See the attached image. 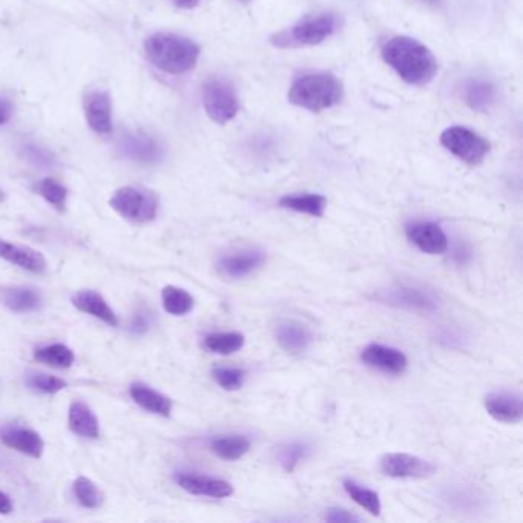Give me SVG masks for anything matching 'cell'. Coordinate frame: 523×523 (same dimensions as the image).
Segmentation results:
<instances>
[{
	"mask_svg": "<svg viewBox=\"0 0 523 523\" xmlns=\"http://www.w3.org/2000/svg\"><path fill=\"white\" fill-rule=\"evenodd\" d=\"M485 410L491 418L502 424H517L523 418V402L514 392H493L485 396Z\"/></svg>",
	"mask_w": 523,
	"mask_h": 523,
	"instance_id": "cell-16",
	"label": "cell"
},
{
	"mask_svg": "<svg viewBox=\"0 0 523 523\" xmlns=\"http://www.w3.org/2000/svg\"><path fill=\"white\" fill-rule=\"evenodd\" d=\"M5 306L16 313H30L39 309L42 304V297L36 289L31 287H11L5 289L2 295Z\"/></svg>",
	"mask_w": 523,
	"mask_h": 523,
	"instance_id": "cell-26",
	"label": "cell"
},
{
	"mask_svg": "<svg viewBox=\"0 0 523 523\" xmlns=\"http://www.w3.org/2000/svg\"><path fill=\"white\" fill-rule=\"evenodd\" d=\"M344 99V86L329 73L306 74L298 77L289 89V102L310 112L339 105Z\"/></svg>",
	"mask_w": 523,
	"mask_h": 523,
	"instance_id": "cell-3",
	"label": "cell"
},
{
	"mask_svg": "<svg viewBox=\"0 0 523 523\" xmlns=\"http://www.w3.org/2000/svg\"><path fill=\"white\" fill-rule=\"evenodd\" d=\"M178 8H183V10H192V8L197 7L200 4V0H172Z\"/></svg>",
	"mask_w": 523,
	"mask_h": 523,
	"instance_id": "cell-41",
	"label": "cell"
},
{
	"mask_svg": "<svg viewBox=\"0 0 523 523\" xmlns=\"http://www.w3.org/2000/svg\"><path fill=\"white\" fill-rule=\"evenodd\" d=\"M175 481L183 490L194 496L226 499L234 494V487L229 482L218 479V477L206 476V474L178 473Z\"/></svg>",
	"mask_w": 523,
	"mask_h": 523,
	"instance_id": "cell-14",
	"label": "cell"
},
{
	"mask_svg": "<svg viewBox=\"0 0 523 523\" xmlns=\"http://www.w3.org/2000/svg\"><path fill=\"white\" fill-rule=\"evenodd\" d=\"M73 304L80 312L94 316V318L103 321L108 326H119L116 312L109 307L105 298L100 293L94 292V290H82V292L76 293L73 298Z\"/></svg>",
	"mask_w": 523,
	"mask_h": 523,
	"instance_id": "cell-21",
	"label": "cell"
},
{
	"mask_svg": "<svg viewBox=\"0 0 523 523\" xmlns=\"http://www.w3.org/2000/svg\"><path fill=\"white\" fill-rule=\"evenodd\" d=\"M129 395L135 404L142 407L146 412L154 413V415L165 416L169 418L172 413V401L163 393L157 392L149 385L142 384V382H134L129 387Z\"/></svg>",
	"mask_w": 523,
	"mask_h": 523,
	"instance_id": "cell-20",
	"label": "cell"
},
{
	"mask_svg": "<svg viewBox=\"0 0 523 523\" xmlns=\"http://www.w3.org/2000/svg\"><path fill=\"white\" fill-rule=\"evenodd\" d=\"M149 62L169 74L188 73L197 65L200 48L192 40L177 34H154L145 43Z\"/></svg>",
	"mask_w": 523,
	"mask_h": 523,
	"instance_id": "cell-2",
	"label": "cell"
},
{
	"mask_svg": "<svg viewBox=\"0 0 523 523\" xmlns=\"http://www.w3.org/2000/svg\"><path fill=\"white\" fill-rule=\"evenodd\" d=\"M405 235L413 246L428 255H442L448 250L444 229L435 221H415L405 226Z\"/></svg>",
	"mask_w": 523,
	"mask_h": 523,
	"instance_id": "cell-11",
	"label": "cell"
},
{
	"mask_svg": "<svg viewBox=\"0 0 523 523\" xmlns=\"http://www.w3.org/2000/svg\"><path fill=\"white\" fill-rule=\"evenodd\" d=\"M149 329V321L148 318H146V315H142V313H139V315L134 316V320H132L131 323V330L134 333H145L146 330Z\"/></svg>",
	"mask_w": 523,
	"mask_h": 523,
	"instance_id": "cell-39",
	"label": "cell"
},
{
	"mask_svg": "<svg viewBox=\"0 0 523 523\" xmlns=\"http://www.w3.org/2000/svg\"><path fill=\"white\" fill-rule=\"evenodd\" d=\"M312 454V447L307 442H286L275 451L278 465L286 473H293Z\"/></svg>",
	"mask_w": 523,
	"mask_h": 523,
	"instance_id": "cell-27",
	"label": "cell"
},
{
	"mask_svg": "<svg viewBox=\"0 0 523 523\" xmlns=\"http://www.w3.org/2000/svg\"><path fill=\"white\" fill-rule=\"evenodd\" d=\"M266 252L258 247H243L220 255L217 270L229 280H243L255 274L266 263Z\"/></svg>",
	"mask_w": 523,
	"mask_h": 523,
	"instance_id": "cell-8",
	"label": "cell"
},
{
	"mask_svg": "<svg viewBox=\"0 0 523 523\" xmlns=\"http://www.w3.org/2000/svg\"><path fill=\"white\" fill-rule=\"evenodd\" d=\"M68 425H70V430L73 433L82 436V438L99 439V419L94 415L93 410L88 405L83 404V402L76 401L70 405Z\"/></svg>",
	"mask_w": 523,
	"mask_h": 523,
	"instance_id": "cell-23",
	"label": "cell"
},
{
	"mask_svg": "<svg viewBox=\"0 0 523 523\" xmlns=\"http://www.w3.org/2000/svg\"><path fill=\"white\" fill-rule=\"evenodd\" d=\"M280 206L298 214L321 218L326 212L327 198L320 194H292L280 198Z\"/></svg>",
	"mask_w": 523,
	"mask_h": 523,
	"instance_id": "cell-24",
	"label": "cell"
},
{
	"mask_svg": "<svg viewBox=\"0 0 523 523\" xmlns=\"http://www.w3.org/2000/svg\"><path fill=\"white\" fill-rule=\"evenodd\" d=\"M0 258L20 269L28 270L31 274H42L43 270L47 269V261L36 249L19 246L2 238H0Z\"/></svg>",
	"mask_w": 523,
	"mask_h": 523,
	"instance_id": "cell-18",
	"label": "cell"
},
{
	"mask_svg": "<svg viewBox=\"0 0 523 523\" xmlns=\"http://www.w3.org/2000/svg\"><path fill=\"white\" fill-rule=\"evenodd\" d=\"M441 143L454 157L471 166L482 163L491 148L484 137L462 126L445 129L441 135Z\"/></svg>",
	"mask_w": 523,
	"mask_h": 523,
	"instance_id": "cell-7",
	"label": "cell"
},
{
	"mask_svg": "<svg viewBox=\"0 0 523 523\" xmlns=\"http://www.w3.org/2000/svg\"><path fill=\"white\" fill-rule=\"evenodd\" d=\"M362 364L387 375H402L407 370L408 359L404 352L384 344H370L361 352Z\"/></svg>",
	"mask_w": 523,
	"mask_h": 523,
	"instance_id": "cell-12",
	"label": "cell"
},
{
	"mask_svg": "<svg viewBox=\"0 0 523 523\" xmlns=\"http://www.w3.org/2000/svg\"><path fill=\"white\" fill-rule=\"evenodd\" d=\"M246 339L238 332H218L204 338V347L217 355H234L243 349Z\"/></svg>",
	"mask_w": 523,
	"mask_h": 523,
	"instance_id": "cell-28",
	"label": "cell"
},
{
	"mask_svg": "<svg viewBox=\"0 0 523 523\" xmlns=\"http://www.w3.org/2000/svg\"><path fill=\"white\" fill-rule=\"evenodd\" d=\"M74 494H76L77 502L82 507L89 508V510H96L102 505V493H100L97 485L94 484L88 477H77L74 482Z\"/></svg>",
	"mask_w": 523,
	"mask_h": 523,
	"instance_id": "cell-32",
	"label": "cell"
},
{
	"mask_svg": "<svg viewBox=\"0 0 523 523\" xmlns=\"http://www.w3.org/2000/svg\"><path fill=\"white\" fill-rule=\"evenodd\" d=\"M37 192L42 195L48 203L53 204L57 211L65 209L66 198H68V191L65 186L60 185L59 181L53 178H43L37 185Z\"/></svg>",
	"mask_w": 523,
	"mask_h": 523,
	"instance_id": "cell-34",
	"label": "cell"
},
{
	"mask_svg": "<svg viewBox=\"0 0 523 523\" xmlns=\"http://www.w3.org/2000/svg\"><path fill=\"white\" fill-rule=\"evenodd\" d=\"M163 307L174 316L188 315L194 309V298L191 293L180 287L166 286L162 292Z\"/></svg>",
	"mask_w": 523,
	"mask_h": 523,
	"instance_id": "cell-30",
	"label": "cell"
},
{
	"mask_svg": "<svg viewBox=\"0 0 523 523\" xmlns=\"http://www.w3.org/2000/svg\"><path fill=\"white\" fill-rule=\"evenodd\" d=\"M324 520L330 523H350L359 522L361 519L350 511L344 510V508H329L324 513Z\"/></svg>",
	"mask_w": 523,
	"mask_h": 523,
	"instance_id": "cell-37",
	"label": "cell"
},
{
	"mask_svg": "<svg viewBox=\"0 0 523 523\" xmlns=\"http://www.w3.org/2000/svg\"><path fill=\"white\" fill-rule=\"evenodd\" d=\"M2 442L11 450L27 454L30 458L39 459L45 450V442L37 431L31 428H8L2 433Z\"/></svg>",
	"mask_w": 523,
	"mask_h": 523,
	"instance_id": "cell-19",
	"label": "cell"
},
{
	"mask_svg": "<svg viewBox=\"0 0 523 523\" xmlns=\"http://www.w3.org/2000/svg\"><path fill=\"white\" fill-rule=\"evenodd\" d=\"M24 157L27 158L31 165L40 169L53 168L54 157L47 149L40 148L36 145H27L24 148Z\"/></svg>",
	"mask_w": 523,
	"mask_h": 523,
	"instance_id": "cell-36",
	"label": "cell"
},
{
	"mask_svg": "<svg viewBox=\"0 0 523 523\" xmlns=\"http://www.w3.org/2000/svg\"><path fill=\"white\" fill-rule=\"evenodd\" d=\"M111 208L126 220L134 223H149L158 214V198L148 189L126 186L112 195Z\"/></svg>",
	"mask_w": 523,
	"mask_h": 523,
	"instance_id": "cell-6",
	"label": "cell"
},
{
	"mask_svg": "<svg viewBox=\"0 0 523 523\" xmlns=\"http://www.w3.org/2000/svg\"><path fill=\"white\" fill-rule=\"evenodd\" d=\"M209 447L218 458L232 462L238 461L243 458L244 454L249 453L250 441L244 435H223L212 439Z\"/></svg>",
	"mask_w": 523,
	"mask_h": 523,
	"instance_id": "cell-25",
	"label": "cell"
},
{
	"mask_svg": "<svg viewBox=\"0 0 523 523\" xmlns=\"http://www.w3.org/2000/svg\"><path fill=\"white\" fill-rule=\"evenodd\" d=\"M341 27L343 19L336 13L304 17L290 30L277 34L272 43L280 48L315 47L332 37Z\"/></svg>",
	"mask_w": 523,
	"mask_h": 523,
	"instance_id": "cell-4",
	"label": "cell"
},
{
	"mask_svg": "<svg viewBox=\"0 0 523 523\" xmlns=\"http://www.w3.org/2000/svg\"><path fill=\"white\" fill-rule=\"evenodd\" d=\"M343 487L346 493L349 494L350 499H352L355 504H358L359 507L369 511L372 516H379V514H381V499H379V494L376 493V491L362 487V485H358L355 481H350V479H346V481L343 482Z\"/></svg>",
	"mask_w": 523,
	"mask_h": 523,
	"instance_id": "cell-31",
	"label": "cell"
},
{
	"mask_svg": "<svg viewBox=\"0 0 523 523\" xmlns=\"http://www.w3.org/2000/svg\"><path fill=\"white\" fill-rule=\"evenodd\" d=\"M238 2H250V0H238Z\"/></svg>",
	"mask_w": 523,
	"mask_h": 523,
	"instance_id": "cell-44",
	"label": "cell"
},
{
	"mask_svg": "<svg viewBox=\"0 0 523 523\" xmlns=\"http://www.w3.org/2000/svg\"><path fill=\"white\" fill-rule=\"evenodd\" d=\"M120 152L140 165H155L163 157L162 146L143 132H128L120 140Z\"/></svg>",
	"mask_w": 523,
	"mask_h": 523,
	"instance_id": "cell-13",
	"label": "cell"
},
{
	"mask_svg": "<svg viewBox=\"0 0 523 523\" xmlns=\"http://www.w3.org/2000/svg\"><path fill=\"white\" fill-rule=\"evenodd\" d=\"M83 108L86 122L97 134L108 135L112 131V106L108 94L91 91L86 94Z\"/></svg>",
	"mask_w": 523,
	"mask_h": 523,
	"instance_id": "cell-17",
	"label": "cell"
},
{
	"mask_svg": "<svg viewBox=\"0 0 523 523\" xmlns=\"http://www.w3.org/2000/svg\"><path fill=\"white\" fill-rule=\"evenodd\" d=\"M462 97L473 111L487 112L496 102V86L490 80L476 77L465 82Z\"/></svg>",
	"mask_w": 523,
	"mask_h": 523,
	"instance_id": "cell-22",
	"label": "cell"
},
{
	"mask_svg": "<svg viewBox=\"0 0 523 523\" xmlns=\"http://www.w3.org/2000/svg\"><path fill=\"white\" fill-rule=\"evenodd\" d=\"M212 376L221 389L227 390V392H237L243 387L247 373L246 370L238 369V367H217L212 370Z\"/></svg>",
	"mask_w": 523,
	"mask_h": 523,
	"instance_id": "cell-33",
	"label": "cell"
},
{
	"mask_svg": "<svg viewBox=\"0 0 523 523\" xmlns=\"http://www.w3.org/2000/svg\"><path fill=\"white\" fill-rule=\"evenodd\" d=\"M278 346L284 352L301 355L307 352L313 344V333L306 324L297 320H280L274 329Z\"/></svg>",
	"mask_w": 523,
	"mask_h": 523,
	"instance_id": "cell-15",
	"label": "cell"
},
{
	"mask_svg": "<svg viewBox=\"0 0 523 523\" xmlns=\"http://www.w3.org/2000/svg\"><path fill=\"white\" fill-rule=\"evenodd\" d=\"M203 106L212 122L226 125L240 111L237 91L229 80L214 77L203 85Z\"/></svg>",
	"mask_w": 523,
	"mask_h": 523,
	"instance_id": "cell-5",
	"label": "cell"
},
{
	"mask_svg": "<svg viewBox=\"0 0 523 523\" xmlns=\"http://www.w3.org/2000/svg\"><path fill=\"white\" fill-rule=\"evenodd\" d=\"M27 384L34 392L54 395L66 389V381L56 378V376L45 375V373H30L27 376Z\"/></svg>",
	"mask_w": 523,
	"mask_h": 523,
	"instance_id": "cell-35",
	"label": "cell"
},
{
	"mask_svg": "<svg viewBox=\"0 0 523 523\" xmlns=\"http://www.w3.org/2000/svg\"><path fill=\"white\" fill-rule=\"evenodd\" d=\"M11 511H13V502L10 496L0 491V514H11Z\"/></svg>",
	"mask_w": 523,
	"mask_h": 523,
	"instance_id": "cell-40",
	"label": "cell"
},
{
	"mask_svg": "<svg viewBox=\"0 0 523 523\" xmlns=\"http://www.w3.org/2000/svg\"><path fill=\"white\" fill-rule=\"evenodd\" d=\"M382 474L393 479H425L435 473L430 461L408 453H387L379 461Z\"/></svg>",
	"mask_w": 523,
	"mask_h": 523,
	"instance_id": "cell-10",
	"label": "cell"
},
{
	"mask_svg": "<svg viewBox=\"0 0 523 523\" xmlns=\"http://www.w3.org/2000/svg\"><path fill=\"white\" fill-rule=\"evenodd\" d=\"M5 200V194H4V191H2V189H0V203H2V201Z\"/></svg>",
	"mask_w": 523,
	"mask_h": 523,
	"instance_id": "cell-43",
	"label": "cell"
},
{
	"mask_svg": "<svg viewBox=\"0 0 523 523\" xmlns=\"http://www.w3.org/2000/svg\"><path fill=\"white\" fill-rule=\"evenodd\" d=\"M382 57L408 85H428L438 73L433 53L413 37H393L382 47Z\"/></svg>",
	"mask_w": 523,
	"mask_h": 523,
	"instance_id": "cell-1",
	"label": "cell"
},
{
	"mask_svg": "<svg viewBox=\"0 0 523 523\" xmlns=\"http://www.w3.org/2000/svg\"><path fill=\"white\" fill-rule=\"evenodd\" d=\"M424 2H427V4L430 5H438L441 0H424Z\"/></svg>",
	"mask_w": 523,
	"mask_h": 523,
	"instance_id": "cell-42",
	"label": "cell"
},
{
	"mask_svg": "<svg viewBox=\"0 0 523 523\" xmlns=\"http://www.w3.org/2000/svg\"><path fill=\"white\" fill-rule=\"evenodd\" d=\"M34 358L45 366L56 367V369H68L73 366V350L65 344H51V346L40 347L34 353Z\"/></svg>",
	"mask_w": 523,
	"mask_h": 523,
	"instance_id": "cell-29",
	"label": "cell"
},
{
	"mask_svg": "<svg viewBox=\"0 0 523 523\" xmlns=\"http://www.w3.org/2000/svg\"><path fill=\"white\" fill-rule=\"evenodd\" d=\"M13 112L14 106L11 100L0 99V126H4L5 123L10 122Z\"/></svg>",
	"mask_w": 523,
	"mask_h": 523,
	"instance_id": "cell-38",
	"label": "cell"
},
{
	"mask_svg": "<svg viewBox=\"0 0 523 523\" xmlns=\"http://www.w3.org/2000/svg\"><path fill=\"white\" fill-rule=\"evenodd\" d=\"M379 300L389 306L410 310V312L433 313L439 307L438 298L433 293L407 284L384 290L379 293Z\"/></svg>",
	"mask_w": 523,
	"mask_h": 523,
	"instance_id": "cell-9",
	"label": "cell"
}]
</instances>
